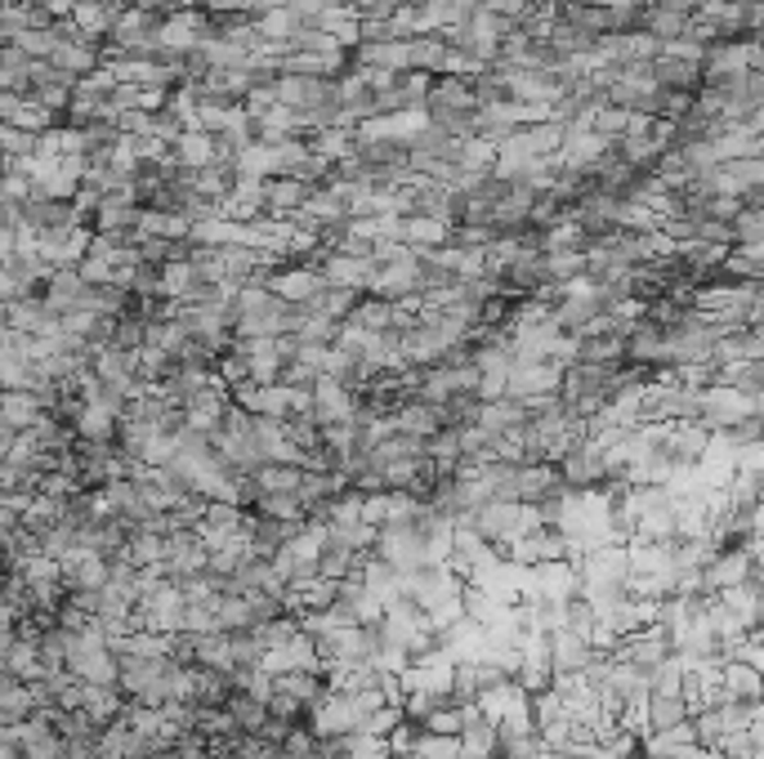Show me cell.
<instances>
[{"label": "cell", "mask_w": 764, "mask_h": 759, "mask_svg": "<svg viewBox=\"0 0 764 759\" xmlns=\"http://www.w3.org/2000/svg\"><path fill=\"white\" fill-rule=\"evenodd\" d=\"M14 50H23L27 59H50V50H55V32L50 27H23V32H14Z\"/></svg>", "instance_id": "obj_29"}, {"label": "cell", "mask_w": 764, "mask_h": 759, "mask_svg": "<svg viewBox=\"0 0 764 759\" xmlns=\"http://www.w3.org/2000/svg\"><path fill=\"white\" fill-rule=\"evenodd\" d=\"M354 567H358V554L354 550H345V545H336V541H322V550H318V577L322 581H345V577H354Z\"/></svg>", "instance_id": "obj_21"}, {"label": "cell", "mask_w": 764, "mask_h": 759, "mask_svg": "<svg viewBox=\"0 0 764 759\" xmlns=\"http://www.w3.org/2000/svg\"><path fill=\"white\" fill-rule=\"evenodd\" d=\"M523 420H528V407L514 402V398L479 402V415H474V424H479V430H484L488 438H497V434H505V430H518Z\"/></svg>", "instance_id": "obj_12"}, {"label": "cell", "mask_w": 764, "mask_h": 759, "mask_svg": "<svg viewBox=\"0 0 764 759\" xmlns=\"http://www.w3.org/2000/svg\"><path fill=\"white\" fill-rule=\"evenodd\" d=\"M514 684L523 688V692H541V688H550V666H528V661H523L518 666V675H514Z\"/></svg>", "instance_id": "obj_34"}, {"label": "cell", "mask_w": 764, "mask_h": 759, "mask_svg": "<svg viewBox=\"0 0 764 759\" xmlns=\"http://www.w3.org/2000/svg\"><path fill=\"white\" fill-rule=\"evenodd\" d=\"M689 14H693V0H661V5H644L640 27H644V32H648L657 45H666V40L684 36Z\"/></svg>", "instance_id": "obj_8"}, {"label": "cell", "mask_w": 764, "mask_h": 759, "mask_svg": "<svg viewBox=\"0 0 764 759\" xmlns=\"http://www.w3.org/2000/svg\"><path fill=\"white\" fill-rule=\"evenodd\" d=\"M193 661H198V666H206V671H232V656H228V639H224V630L202 635L198 648H193Z\"/></svg>", "instance_id": "obj_26"}, {"label": "cell", "mask_w": 764, "mask_h": 759, "mask_svg": "<svg viewBox=\"0 0 764 759\" xmlns=\"http://www.w3.org/2000/svg\"><path fill=\"white\" fill-rule=\"evenodd\" d=\"M251 23H255V36H260V40H273V45H286V40H291V32L300 27V23H296V14H291V5L268 10V14L251 19Z\"/></svg>", "instance_id": "obj_23"}, {"label": "cell", "mask_w": 764, "mask_h": 759, "mask_svg": "<svg viewBox=\"0 0 764 759\" xmlns=\"http://www.w3.org/2000/svg\"><path fill=\"white\" fill-rule=\"evenodd\" d=\"M577 362H595V366H622V362H626V340H622V336L577 340Z\"/></svg>", "instance_id": "obj_22"}, {"label": "cell", "mask_w": 764, "mask_h": 759, "mask_svg": "<svg viewBox=\"0 0 764 759\" xmlns=\"http://www.w3.org/2000/svg\"><path fill=\"white\" fill-rule=\"evenodd\" d=\"M202 567H206V545H202V537H198V532H170V537H166L162 573H166L170 581H179V577H193V573H202Z\"/></svg>", "instance_id": "obj_7"}, {"label": "cell", "mask_w": 764, "mask_h": 759, "mask_svg": "<svg viewBox=\"0 0 764 759\" xmlns=\"http://www.w3.org/2000/svg\"><path fill=\"white\" fill-rule=\"evenodd\" d=\"M452 224L443 219H425V215H403V242L407 246H447Z\"/></svg>", "instance_id": "obj_20"}, {"label": "cell", "mask_w": 764, "mask_h": 759, "mask_svg": "<svg viewBox=\"0 0 764 759\" xmlns=\"http://www.w3.org/2000/svg\"><path fill=\"white\" fill-rule=\"evenodd\" d=\"M729 232H733V246H755V242H764V210H760V206H742V210L729 219Z\"/></svg>", "instance_id": "obj_27"}, {"label": "cell", "mask_w": 764, "mask_h": 759, "mask_svg": "<svg viewBox=\"0 0 764 759\" xmlns=\"http://www.w3.org/2000/svg\"><path fill=\"white\" fill-rule=\"evenodd\" d=\"M559 479H563V487H599L604 483V447L595 438L572 443L559 460Z\"/></svg>", "instance_id": "obj_4"}, {"label": "cell", "mask_w": 764, "mask_h": 759, "mask_svg": "<svg viewBox=\"0 0 764 759\" xmlns=\"http://www.w3.org/2000/svg\"><path fill=\"white\" fill-rule=\"evenodd\" d=\"M720 277L760 281L764 277V242H755V246H729L725 260H720Z\"/></svg>", "instance_id": "obj_16"}, {"label": "cell", "mask_w": 764, "mask_h": 759, "mask_svg": "<svg viewBox=\"0 0 764 759\" xmlns=\"http://www.w3.org/2000/svg\"><path fill=\"white\" fill-rule=\"evenodd\" d=\"M0 330H10V322H5V304H0Z\"/></svg>", "instance_id": "obj_36"}, {"label": "cell", "mask_w": 764, "mask_h": 759, "mask_svg": "<svg viewBox=\"0 0 764 759\" xmlns=\"http://www.w3.org/2000/svg\"><path fill=\"white\" fill-rule=\"evenodd\" d=\"M640 715H644V733H661V728H676L689 720V701L684 697H666V692H648L644 706H640Z\"/></svg>", "instance_id": "obj_10"}, {"label": "cell", "mask_w": 764, "mask_h": 759, "mask_svg": "<svg viewBox=\"0 0 764 759\" xmlns=\"http://www.w3.org/2000/svg\"><path fill=\"white\" fill-rule=\"evenodd\" d=\"M354 304H358V291H345V287H322V291H318V296H309L300 309H305V313H318V317H331V322H345Z\"/></svg>", "instance_id": "obj_18"}, {"label": "cell", "mask_w": 764, "mask_h": 759, "mask_svg": "<svg viewBox=\"0 0 764 759\" xmlns=\"http://www.w3.org/2000/svg\"><path fill=\"white\" fill-rule=\"evenodd\" d=\"M715 688L742 701H760V671L747 666V661H720L715 666Z\"/></svg>", "instance_id": "obj_13"}, {"label": "cell", "mask_w": 764, "mask_h": 759, "mask_svg": "<svg viewBox=\"0 0 764 759\" xmlns=\"http://www.w3.org/2000/svg\"><path fill=\"white\" fill-rule=\"evenodd\" d=\"M19 296H23V291H19V281L10 277V268H5V264H0V304H14Z\"/></svg>", "instance_id": "obj_35"}, {"label": "cell", "mask_w": 764, "mask_h": 759, "mask_svg": "<svg viewBox=\"0 0 764 759\" xmlns=\"http://www.w3.org/2000/svg\"><path fill=\"white\" fill-rule=\"evenodd\" d=\"M322 281L326 287H345V291H358L367 296L371 291V277H375V264L367 255H341V251H331L322 264H318Z\"/></svg>", "instance_id": "obj_6"}, {"label": "cell", "mask_w": 764, "mask_h": 759, "mask_svg": "<svg viewBox=\"0 0 764 759\" xmlns=\"http://www.w3.org/2000/svg\"><path fill=\"white\" fill-rule=\"evenodd\" d=\"M68 675H76V679H85L94 688H117V652L112 648H94V652H85L76 661V666H68Z\"/></svg>", "instance_id": "obj_14"}, {"label": "cell", "mask_w": 764, "mask_h": 759, "mask_svg": "<svg viewBox=\"0 0 764 759\" xmlns=\"http://www.w3.org/2000/svg\"><path fill=\"white\" fill-rule=\"evenodd\" d=\"M331 89H336V85L322 81V76H286V72L273 76V99H277L282 108L300 112V117H309L313 108H322Z\"/></svg>", "instance_id": "obj_3"}, {"label": "cell", "mask_w": 764, "mask_h": 759, "mask_svg": "<svg viewBox=\"0 0 764 759\" xmlns=\"http://www.w3.org/2000/svg\"><path fill=\"white\" fill-rule=\"evenodd\" d=\"M326 287L322 281V273L313 268V264H277L268 277H264V291H273L277 300H286V304H305L309 296H318Z\"/></svg>", "instance_id": "obj_2"}, {"label": "cell", "mask_w": 764, "mask_h": 759, "mask_svg": "<svg viewBox=\"0 0 764 759\" xmlns=\"http://www.w3.org/2000/svg\"><path fill=\"white\" fill-rule=\"evenodd\" d=\"M394 430L398 434H411V438L439 434V407L434 402H420V398H403L394 407Z\"/></svg>", "instance_id": "obj_11"}, {"label": "cell", "mask_w": 764, "mask_h": 759, "mask_svg": "<svg viewBox=\"0 0 764 759\" xmlns=\"http://www.w3.org/2000/svg\"><path fill=\"white\" fill-rule=\"evenodd\" d=\"M420 733H425V728H420L416 720H403V724H398V728H394V733L385 737V746H390V755H394V759H411V750H416V742H420Z\"/></svg>", "instance_id": "obj_32"}, {"label": "cell", "mask_w": 764, "mask_h": 759, "mask_svg": "<svg viewBox=\"0 0 764 759\" xmlns=\"http://www.w3.org/2000/svg\"><path fill=\"white\" fill-rule=\"evenodd\" d=\"M228 639V656H232V666H260V656H264V643L255 630H224Z\"/></svg>", "instance_id": "obj_28"}, {"label": "cell", "mask_w": 764, "mask_h": 759, "mask_svg": "<svg viewBox=\"0 0 764 759\" xmlns=\"http://www.w3.org/2000/svg\"><path fill=\"white\" fill-rule=\"evenodd\" d=\"M170 153H175L179 166H188V170H202V166L215 161V148H211V134H206V130H183L175 144H170Z\"/></svg>", "instance_id": "obj_19"}, {"label": "cell", "mask_w": 764, "mask_h": 759, "mask_svg": "<svg viewBox=\"0 0 764 759\" xmlns=\"http://www.w3.org/2000/svg\"><path fill=\"white\" fill-rule=\"evenodd\" d=\"M488 759H501V755H488Z\"/></svg>", "instance_id": "obj_37"}, {"label": "cell", "mask_w": 764, "mask_h": 759, "mask_svg": "<svg viewBox=\"0 0 764 759\" xmlns=\"http://www.w3.org/2000/svg\"><path fill=\"white\" fill-rule=\"evenodd\" d=\"M411 759H461L456 755V737H434V733H420Z\"/></svg>", "instance_id": "obj_33"}, {"label": "cell", "mask_w": 764, "mask_h": 759, "mask_svg": "<svg viewBox=\"0 0 764 759\" xmlns=\"http://www.w3.org/2000/svg\"><path fill=\"white\" fill-rule=\"evenodd\" d=\"M99 59H104L99 45H89V40H81V36H76V40H59L45 63H50L55 72H63V76H72V81H81L85 72L99 68Z\"/></svg>", "instance_id": "obj_9"}, {"label": "cell", "mask_w": 764, "mask_h": 759, "mask_svg": "<svg viewBox=\"0 0 764 759\" xmlns=\"http://www.w3.org/2000/svg\"><path fill=\"white\" fill-rule=\"evenodd\" d=\"M461 724H465V715H461V706H452V697H443V701L420 720V728L434 733V737H456Z\"/></svg>", "instance_id": "obj_25"}, {"label": "cell", "mask_w": 764, "mask_h": 759, "mask_svg": "<svg viewBox=\"0 0 764 759\" xmlns=\"http://www.w3.org/2000/svg\"><path fill=\"white\" fill-rule=\"evenodd\" d=\"M586 273V251H559L546 255V281H572Z\"/></svg>", "instance_id": "obj_30"}, {"label": "cell", "mask_w": 764, "mask_h": 759, "mask_svg": "<svg viewBox=\"0 0 764 759\" xmlns=\"http://www.w3.org/2000/svg\"><path fill=\"white\" fill-rule=\"evenodd\" d=\"M224 710H228V720L242 728L247 737H255V733L268 724V706H264L260 697H251V692H228Z\"/></svg>", "instance_id": "obj_17"}, {"label": "cell", "mask_w": 764, "mask_h": 759, "mask_svg": "<svg viewBox=\"0 0 764 759\" xmlns=\"http://www.w3.org/2000/svg\"><path fill=\"white\" fill-rule=\"evenodd\" d=\"M559 380H563V366L559 362H514L510 366V380H505V398L533 402V398L559 394Z\"/></svg>", "instance_id": "obj_1"}, {"label": "cell", "mask_w": 764, "mask_h": 759, "mask_svg": "<svg viewBox=\"0 0 764 759\" xmlns=\"http://www.w3.org/2000/svg\"><path fill=\"white\" fill-rule=\"evenodd\" d=\"M403 720H407V715H403V706H398V701H385V706H375L371 715H362L358 733H362V737H380V742H385Z\"/></svg>", "instance_id": "obj_24"}, {"label": "cell", "mask_w": 764, "mask_h": 759, "mask_svg": "<svg viewBox=\"0 0 764 759\" xmlns=\"http://www.w3.org/2000/svg\"><path fill=\"white\" fill-rule=\"evenodd\" d=\"M345 322L358 326V330H367V336H380V330H390V326H394V304H390V300H380V296H358V304L349 309Z\"/></svg>", "instance_id": "obj_15"}, {"label": "cell", "mask_w": 764, "mask_h": 759, "mask_svg": "<svg viewBox=\"0 0 764 759\" xmlns=\"http://www.w3.org/2000/svg\"><path fill=\"white\" fill-rule=\"evenodd\" d=\"M108 581V558H99L94 550H68L59 558V586L63 594L72 590H99Z\"/></svg>", "instance_id": "obj_5"}, {"label": "cell", "mask_w": 764, "mask_h": 759, "mask_svg": "<svg viewBox=\"0 0 764 759\" xmlns=\"http://www.w3.org/2000/svg\"><path fill=\"white\" fill-rule=\"evenodd\" d=\"M497 755L501 759H537L541 742H537V733H497Z\"/></svg>", "instance_id": "obj_31"}]
</instances>
